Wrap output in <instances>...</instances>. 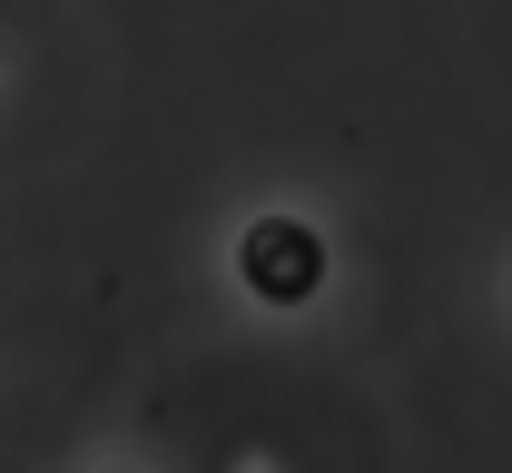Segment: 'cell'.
<instances>
[{
  "label": "cell",
  "mask_w": 512,
  "mask_h": 473,
  "mask_svg": "<svg viewBox=\"0 0 512 473\" xmlns=\"http://www.w3.org/2000/svg\"><path fill=\"white\" fill-rule=\"evenodd\" d=\"M237 276H247L266 306H306L325 286V237L306 217H256L247 237H237Z\"/></svg>",
  "instance_id": "cell-1"
}]
</instances>
